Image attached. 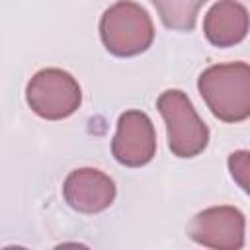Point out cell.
<instances>
[{
  "label": "cell",
  "mask_w": 250,
  "mask_h": 250,
  "mask_svg": "<svg viewBox=\"0 0 250 250\" xmlns=\"http://www.w3.org/2000/svg\"><path fill=\"white\" fill-rule=\"evenodd\" d=\"M197 88L217 119L238 123L250 117V64H213L201 72Z\"/></svg>",
  "instance_id": "cell-1"
},
{
  "label": "cell",
  "mask_w": 250,
  "mask_h": 250,
  "mask_svg": "<svg viewBox=\"0 0 250 250\" xmlns=\"http://www.w3.org/2000/svg\"><path fill=\"white\" fill-rule=\"evenodd\" d=\"M100 35L109 53L117 57H135L150 47L154 25L143 6L131 0H119L104 12Z\"/></svg>",
  "instance_id": "cell-2"
},
{
  "label": "cell",
  "mask_w": 250,
  "mask_h": 250,
  "mask_svg": "<svg viewBox=\"0 0 250 250\" xmlns=\"http://www.w3.org/2000/svg\"><path fill=\"white\" fill-rule=\"evenodd\" d=\"M156 107L166 123L172 154L178 158H193L205 150L209 143V129L182 90L162 92L156 100Z\"/></svg>",
  "instance_id": "cell-3"
},
{
  "label": "cell",
  "mask_w": 250,
  "mask_h": 250,
  "mask_svg": "<svg viewBox=\"0 0 250 250\" xmlns=\"http://www.w3.org/2000/svg\"><path fill=\"white\" fill-rule=\"evenodd\" d=\"M27 105L43 119H64L82 102V92L72 74L61 68H43L33 74L25 90Z\"/></svg>",
  "instance_id": "cell-4"
},
{
  "label": "cell",
  "mask_w": 250,
  "mask_h": 250,
  "mask_svg": "<svg viewBox=\"0 0 250 250\" xmlns=\"http://www.w3.org/2000/svg\"><path fill=\"white\" fill-rule=\"evenodd\" d=\"M111 152L119 164L129 168L148 164L156 152V133L150 117L139 109L121 113L111 141Z\"/></svg>",
  "instance_id": "cell-5"
},
{
  "label": "cell",
  "mask_w": 250,
  "mask_h": 250,
  "mask_svg": "<svg viewBox=\"0 0 250 250\" xmlns=\"http://www.w3.org/2000/svg\"><path fill=\"white\" fill-rule=\"evenodd\" d=\"M188 234L207 248L238 250L244 244V215L230 205L209 207L191 219Z\"/></svg>",
  "instance_id": "cell-6"
},
{
  "label": "cell",
  "mask_w": 250,
  "mask_h": 250,
  "mask_svg": "<svg viewBox=\"0 0 250 250\" xmlns=\"http://www.w3.org/2000/svg\"><path fill=\"white\" fill-rule=\"evenodd\" d=\"M62 193L72 209L80 213H100L113 203L115 184L102 170L78 168L66 176Z\"/></svg>",
  "instance_id": "cell-7"
},
{
  "label": "cell",
  "mask_w": 250,
  "mask_h": 250,
  "mask_svg": "<svg viewBox=\"0 0 250 250\" xmlns=\"http://www.w3.org/2000/svg\"><path fill=\"white\" fill-rule=\"evenodd\" d=\"M250 29L248 10L236 0H217L203 20V33L215 47H232L240 43Z\"/></svg>",
  "instance_id": "cell-8"
},
{
  "label": "cell",
  "mask_w": 250,
  "mask_h": 250,
  "mask_svg": "<svg viewBox=\"0 0 250 250\" xmlns=\"http://www.w3.org/2000/svg\"><path fill=\"white\" fill-rule=\"evenodd\" d=\"M162 23L170 29L191 31L197 21L199 8L209 0H150Z\"/></svg>",
  "instance_id": "cell-9"
},
{
  "label": "cell",
  "mask_w": 250,
  "mask_h": 250,
  "mask_svg": "<svg viewBox=\"0 0 250 250\" xmlns=\"http://www.w3.org/2000/svg\"><path fill=\"white\" fill-rule=\"evenodd\" d=\"M229 172L232 180L250 195V150H234L229 156Z\"/></svg>",
  "instance_id": "cell-10"
}]
</instances>
